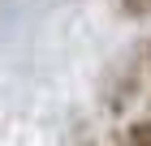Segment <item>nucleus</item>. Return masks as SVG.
<instances>
[{"label": "nucleus", "instance_id": "obj_1", "mask_svg": "<svg viewBox=\"0 0 151 146\" xmlns=\"http://www.w3.org/2000/svg\"><path fill=\"white\" fill-rule=\"evenodd\" d=\"M125 146H151V116H134L125 125Z\"/></svg>", "mask_w": 151, "mask_h": 146}, {"label": "nucleus", "instance_id": "obj_2", "mask_svg": "<svg viewBox=\"0 0 151 146\" xmlns=\"http://www.w3.org/2000/svg\"><path fill=\"white\" fill-rule=\"evenodd\" d=\"M116 9H121V17H151V0H116Z\"/></svg>", "mask_w": 151, "mask_h": 146}, {"label": "nucleus", "instance_id": "obj_3", "mask_svg": "<svg viewBox=\"0 0 151 146\" xmlns=\"http://www.w3.org/2000/svg\"><path fill=\"white\" fill-rule=\"evenodd\" d=\"M78 146H99V142H78Z\"/></svg>", "mask_w": 151, "mask_h": 146}]
</instances>
